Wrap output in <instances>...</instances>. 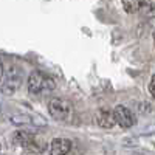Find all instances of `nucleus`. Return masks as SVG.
<instances>
[{
    "label": "nucleus",
    "mask_w": 155,
    "mask_h": 155,
    "mask_svg": "<svg viewBox=\"0 0 155 155\" xmlns=\"http://www.w3.org/2000/svg\"><path fill=\"white\" fill-rule=\"evenodd\" d=\"M54 87V79L42 71H34L28 78V90L31 95H42L44 92H51Z\"/></svg>",
    "instance_id": "obj_1"
},
{
    "label": "nucleus",
    "mask_w": 155,
    "mask_h": 155,
    "mask_svg": "<svg viewBox=\"0 0 155 155\" xmlns=\"http://www.w3.org/2000/svg\"><path fill=\"white\" fill-rule=\"evenodd\" d=\"M48 112L58 121H68L71 118L73 106L68 99L64 98H53L48 102Z\"/></svg>",
    "instance_id": "obj_2"
},
{
    "label": "nucleus",
    "mask_w": 155,
    "mask_h": 155,
    "mask_svg": "<svg viewBox=\"0 0 155 155\" xmlns=\"http://www.w3.org/2000/svg\"><path fill=\"white\" fill-rule=\"evenodd\" d=\"M12 143L16 146H20L23 149H27L30 152H41V140H39L36 135L28 134V132H16L12 135Z\"/></svg>",
    "instance_id": "obj_3"
},
{
    "label": "nucleus",
    "mask_w": 155,
    "mask_h": 155,
    "mask_svg": "<svg viewBox=\"0 0 155 155\" xmlns=\"http://www.w3.org/2000/svg\"><path fill=\"white\" fill-rule=\"evenodd\" d=\"M20 82H22V71H19L16 67L9 68L2 84V93L6 96L14 95L16 90L20 87Z\"/></svg>",
    "instance_id": "obj_4"
},
{
    "label": "nucleus",
    "mask_w": 155,
    "mask_h": 155,
    "mask_svg": "<svg viewBox=\"0 0 155 155\" xmlns=\"http://www.w3.org/2000/svg\"><path fill=\"white\" fill-rule=\"evenodd\" d=\"M113 120H115V123H118L121 127H124V129H129V127H132L137 121H135V115L129 110L126 106H116L115 109H113Z\"/></svg>",
    "instance_id": "obj_5"
},
{
    "label": "nucleus",
    "mask_w": 155,
    "mask_h": 155,
    "mask_svg": "<svg viewBox=\"0 0 155 155\" xmlns=\"http://www.w3.org/2000/svg\"><path fill=\"white\" fill-rule=\"evenodd\" d=\"M71 150V141L65 138H54L50 144L51 155H65Z\"/></svg>",
    "instance_id": "obj_6"
},
{
    "label": "nucleus",
    "mask_w": 155,
    "mask_h": 155,
    "mask_svg": "<svg viewBox=\"0 0 155 155\" xmlns=\"http://www.w3.org/2000/svg\"><path fill=\"white\" fill-rule=\"evenodd\" d=\"M96 116V123L102 127V129H110L115 126V120H113V113L106 109V107H99L95 113Z\"/></svg>",
    "instance_id": "obj_7"
},
{
    "label": "nucleus",
    "mask_w": 155,
    "mask_h": 155,
    "mask_svg": "<svg viewBox=\"0 0 155 155\" xmlns=\"http://www.w3.org/2000/svg\"><path fill=\"white\" fill-rule=\"evenodd\" d=\"M144 5H147V0H123V8L129 14H135Z\"/></svg>",
    "instance_id": "obj_8"
},
{
    "label": "nucleus",
    "mask_w": 155,
    "mask_h": 155,
    "mask_svg": "<svg viewBox=\"0 0 155 155\" xmlns=\"http://www.w3.org/2000/svg\"><path fill=\"white\" fill-rule=\"evenodd\" d=\"M12 123H16V124H31L30 116H27V115H14L12 116Z\"/></svg>",
    "instance_id": "obj_9"
},
{
    "label": "nucleus",
    "mask_w": 155,
    "mask_h": 155,
    "mask_svg": "<svg viewBox=\"0 0 155 155\" xmlns=\"http://www.w3.org/2000/svg\"><path fill=\"white\" fill-rule=\"evenodd\" d=\"M153 84H155V76H152V78H150V81H149V95H150V96H153V95H155Z\"/></svg>",
    "instance_id": "obj_10"
},
{
    "label": "nucleus",
    "mask_w": 155,
    "mask_h": 155,
    "mask_svg": "<svg viewBox=\"0 0 155 155\" xmlns=\"http://www.w3.org/2000/svg\"><path fill=\"white\" fill-rule=\"evenodd\" d=\"M2 76H3V64L0 61V79H2Z\"/></svg>",
    "instance_id": "obj_11"
},
{
    "label": "nucleus",
    "mask_w": 155,
    "mask_h": 155,
    "mask_svg": "<svg viewBox=\"0 0 155 155\" xmlns=\"http://www.w3.org/2000/svg\"><path fill=\"white\" fill-rule=\"evenodd\" d=\"M0 149H2V146H0Z\"/></svg>",
    "instance_id": "obj_12"
}]
</instances>
